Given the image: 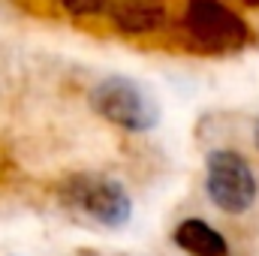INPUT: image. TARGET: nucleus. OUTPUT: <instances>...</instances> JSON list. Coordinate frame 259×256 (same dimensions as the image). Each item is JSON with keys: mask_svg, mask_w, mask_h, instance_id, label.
<instances>
[{"mask_svg": "<svg viewBox=\"0 0 259 256\" xmlns=\"http://www.w3.org/2000/svg\"><path fill=\"white\" fill-rule=\"evenodd\" d=\"M58 199L69 211L106 229H124L133 217V199H130L127 187L109 175H94V172L69 175L58 187Z\"/></svg>", "mask_w": 259, "mask_h": 256, "instance_id": "f257e3e1", "label": "nucleus"}, {"mask_svg": "<svg viewBox=\"0 0 259 256\" xmlns=\"http://www.w3.org/2000/svg\"><path fill=\"white\" fill-rule=\"evenodd\" d=\"M205 193L223 214H247L256 205L259 184L244 154L232 148H217L205 160Z\"/></svg>", "mask_w": 259, "mask_h": 256, "instance_id": "f03ea898", "label": "nucleus"}, {"mask_svg": "<svg viewBox=\"0 0 259 256\" xmlns=\"http://www.w3.org/2000/svg\"><path fill=\"white\" fill-rule=\"evenodd\" d=\"M91 106L100 118L130 133H148L160 121V109L151 100V94L124 75L103 78L91 91Z\"/></svg>", "mask_w": 259, "mask_h": 256, "instance_id": "7ed1b4c3", "label": "nucleus"}, {"mask_svg": "<svg viewBox=\"0 0 259 256\" xmlns=\"http://www.w3.org/2000/svg\"><path fill=\"white\" fill-rule=\"evenodd\" d=\"M172 241L187 256H232L229 253V241L223 238V232L214 229L202 217H184L175 226Z\"/></svg>", "mask_w": 259, "mask_h": 256, "instance_id": "20e7f679", "label": "nucleus"}, {"mask_svg": "<svg viewBox=\"0 0 259 256\" xmlns=\"http://www.w3.org/2000/svg\"><path fill=\"white\" fill-rule=\"evenodd\" d=\"M75 256H103V253H97V250H78Z\"/></svg>", "mask_w": 259, "mask_h": 256, "instance_id": "39448f33", "label": "nucleus"}, {"mask_svg": "<svg viewBox=\"0 0 259 256\" xmlns=\"http://www.w3.org/2000/svg\"><path fill=\"white\" fill-rule=\"evenodd\" d=\"M253 139H256V148H259V121H256V130H253Z\"/></svg>", "mask_w": 259, "mask_h": 256, "instance_id": "423d86ee", "label": "nucleus"}]
</instances>
